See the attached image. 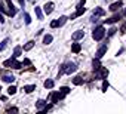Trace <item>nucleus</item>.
Here are the masks:
<instances>
[{"mask_svg":"<svg viewBox=\"0 0 126 114\" xmlns=\"http://www.w3.org/2000/svg\"><path fill=\"white\" fill-rule=\"evenodd\" d=\"M50 27H52V28H56V27H60V24H58V19H56V21H52V22H50Z\"/></svg>","mask_w":126,"mask_h":114,"instance_id":"nucleus-27","label":"nucleus"},{"mask_svg":"<svg viewBox=\"0 0 126 114\" xmlns=\"http://www.w3.org/2000/svg\"><path fill=\"white\" fill-rule=\"evenodd\" d=\"M6 3H7V7H9V13H11V15H15V13H16V9L13 7L12 2H11V0H6Z\"/></svg>","mask_w":126,"mask_h":114,"instance_id":"nucleus-6","label":"nucleus"},{"mask_svg":"<svg viewBox=\"0 0 126 114\" xmlns=\"http://www.w3.org/2000/svg\"><path fill=\"white\" fill-rule=\"evenodd\" d=\"M7 93H9V95H15L16 93V87L15 86H11L9 89H7Z\"/></svg>","mask_w":126,"mask_h":114,"instance_id":"nucleus-21","label":"nucleus"},{"mask_svg":"<svg viewBox=\"0 0 126 114\" xmlns=\"http://www.w3.org/2000/svg\"><path fill=\"white\" fill-rule=\"evenodd\" d=\"M83 36H85V31H76V33L73 34L71 37H73L74 40H79V39H82Z\"/></svg>","mask_w":126,"mask_h":114,"instance_id":"nucleus-7","label":"nucleus"},{"mask_svg":"<svg viewBox=\"0 0 126 114\" xmlns=\"http://www.w3.org/2000/svg\"><path fill=\"white\" fill-rule=\"evenodd\" d=\"M73 83H74V84H82V83H83V78H82V76L74 77V78H73Z\"/></svg>","mask_w":126,"mask_h":114,"instance_id":"nucleus-14","label":"nucleus"},{"mask_svg":"<svg viewBox=\"0 0 126 114\" xmlns=\"http://www.w3.org/2000/svg\"><path fill=\"white\" fill-rule=\"evenodd\" d=\"M36 107H37V108H43V107H45V101H42V99H40V101H37Z\"/></svg>","mask_w":126,"mask_h":114,"instance_id":"nucleus-24","label":"nucleus"},{"mask_svg":"<svg viewBox=\"0 0 126 114\" xmlns=\"http://www.w3.org/2000/svg\"><path fill=\"white\" fill-rule=\"evenodd\" d=\"M6 45H7V39H6V40H3L2 43H0V52H2V50L6 48Z\"/></svg>","mask_w":126,"mask_h":114,"instance_id":"nucleus-25","label":"nucleus"},{"mask_svg":"<svg viewBox=\"0 0 126 114\" xmlns=\"http://www.w3.org/2000/svg\"><path fill=\"white\" fill-rule=\"evenodd\" d=\"M34 89H36V86H34V84H30V86H24V90L27 92V93H31V92L34 90Z\"/></svg>","mask_w":126,"mask_h":114,"instance_id":"nucleus-12","label":"nucleus"},{"mask_svg":"<svg viewBox=\"0 0 126 114\" xmlns=\"http://www.w3.org/2000/svg\"><path fill=\"white\" fill-rule=\"evenodd\" d=\"M104 36H105V28L104 27H96L94 30V33H92V37H94V40H96V42L102 40Z\"/></svg>","mask_w":126,"mask_h":114,"instance_id":"nucleus-1","label":"nucleus"},{"mask_svg":"<svg viewBox=\"0 0 126 114\" xmlns=\"http://www.w3.org/2000/svg\"><path fill=\"white\" fill-rule=\"evenodd\" d=\"M101 15H104V11L101 9V7H96L94 11V16H101Z\"/></svg>","mask_w":126,"mask_h":114,"instance_id":"nucleus-15","label":"nucleus"},{"mask_svg":"<svg viewBox=\"0 0 126 114\" xmlns=\"http://www.w3.org/2000/svg\"><path fill=\"white\" fill-rule=\"evenodd\" d=\"M19 3H21V5H22V6H24V0H19Z\"/></svg>","mask_w":126,"mask_h":114,"instance_id":"nucleus-31","label":"nucleus"},{"mask_svg":"<svg viewBox=\"0 0 126 114\" xmlns=\"http://www.w3.org/2000/svg\"><path fill=\"white\" fill-rule=\"evenodd\" d=\"M99 70H101V73L98 74V77H99V78H105V77L108 76V70H107V68H99Z\"/></svg>","mask_w":126,"mask_h":114,"instance_id":"nucleus-8","label":"nucleus"},{"mask_svg":"<svg viewBox=\"0 0 126 114\" xmlns=\"http://www.w3.org/2000/svg\"><path fill=\"white\" fill-rule=\"evenodd\" d=\"M65 21H67V18H65V16H61V18L58 19V24H60V27H61V25H64V24H65Z\"/></svg>","mask_w":126,"mask_h":114,"instance_id":"nucleus-23","label":"nucleus"},{"mask_svg":"<svg viewBox=\"0 0 126 114\" xmlns=\"http://www.w3.org/2000/svg\"><path fill=\"white\" fill-rule=\"evenodd\" d=\"M107 89H108V82L104 78V83H102V92H107Z\"/></svg>","mask_w":126,"mask_h":114,"instance_id":"nucleus-26","label":"nucleus"},{"mask_svg":"<svg viewBox=\"0 0 126 114\" xmlns=\"http://www.w3.org/2000/svg\"><path fill=\"white\" fill-rule=\"evenodd\" d=\"M33 46H34V42H28V43H27V45H25V46H24V50H30V49H31Z\"/></svg>","mask_w":126,"mask_h":114,"instance_id":"nucleus-19","label":"nucleus"},{"mask_svg":"<svg viewBox=\"0 0 126 114\" xmlns=\"http://www.w3.org/2000/svg\"><path fill=\"white\" fill-rule=\"evenodd\" d=\"M99 68H101V65H99V61H98V58H96V59H94V70H96V71H98Z\"/></svg>","mask_w":126,"mask_h":114,"instance_id":"nucleus-20","label":"nucleus"},{"mask_svg":"<svg viewBox=\"0 0 126 114\" xmlns=\"http://www.w3.org/2000/svg\"><path fill=\"white\" fill-rule=\"evenodd\" d=\"M122 5H123V3L120 2V0H119V2H116V3H113V5L110 6V11H111V12H116V11H119L120 7H122Z\"/></svg>","mask_w":126,"mask_h":114,"instance_id":"nucleus-4","label":"nucleus"},{"mask_svg":"<svg viewBox=\"0 0 126 114\" xmlns=\"http://www.w3.org/2000/svg\"><path fill=\"white\" fill-rule=\"evenodd\" d=\"M116 31H117L116 28H110V31H108V36H113V34H114Z\"/></svg>","mask_w":126,"mask_h":114,"instance_id":"nucleus-29","label":"nucleus"},{"mask_svg":"<svg viewBox=\"0 0 126 114\" xmlns=\"http://www.w3.org/2000/svg\"><path fill=\"white\" fill-rule=\"evenodd\" d=\"M24 64H25V65H30V59H24V62H22V65H24Z\"/></svg>","mask_w":126,"mask_h":114,"instance_id":"nucleus-30","label":"nucleus"},{"mask_svg":"<svg viewBox=\"0 0 126 114\" xmlns=\"http://www.w3.org/2000/svg\"><path fill=\"white\" fill-rule=\"evenodd\" d=\"M105 52H107V45H104L102 48H99V49H98V52L95 54V58H98V59H99V58H102Z\"/></svg>","mask_w":126,"mask_h":114,"instance_id":"nucleus-3","label":"nucleus"},{"mask_svg":"<svg viewBox=\"0 0 126 114\" xmlns=\"http://www.w3.org/2000/svg\"><path fill=\"white\" fill-rule=\"evenodd\" d=\"M34 11H36V15H37V18H39V19H42V18H43V13H42L40 7H34Z\"/></svg>","mask_w":126,"mask_h":114,"instance_id":"nucleus-17","label":"nucleus"},{"mask_svg":"<svg viewBox=\"0 0 126 114\" xmlns=\"http://www.w3.org/2000/svg\"><path fill=\"white\" fill-rule=\"evenodd\" d=\"M24 16H25V24H30V22H31V19H30V15H28V13H25Z\"/></svg>","mask_w":126,"mask_h":114,"instance_id":"nucleus-28","label":"nucleus"},{"mask_svg":"<svg viewBox=\"0 0 126 114\" xmlns=\"http://www.w3.org/2000/svg\"><path fill=\"white\" fill-rule=\"evenodd\" d=\"M120 19V15H116V16H113V18H110V19H107L105 22L107 24H114V22H117V21H119Z\"/></svg>","mask_w":126,"mask_h":114,"instance_id":"nucleus-10","label":"nucleus"},{"mask_svg":"<svg viewBox=\"0 0 126 114\" xmlns=\"http://www.w3.org/2000/svg\"><path fill=\"white\" fill-rule=\"evenodd\" d=\"M3 80H5V82H7V83H12V82L15 80V77H13V76H11V74H6V76H3Z\"/></svg>","mask_w":126,"mask_h":114,"instance_id":"nucleus-11","label":"nucleus"},{"mask_svg":"<svg viewBox=\"0 0 126 114\" xmlns=\"http://www.w3.org/2000/svg\"><path fill=\"white\" fill-rule=\"evenodd\" d=\"M52 39H54V37L50 36V34H46V36L43 37V43H45V45H49V43L52 42Z\"/></svg>","mask_w":126,"mask_h":114,"instance_id":"nucleus-13","label":"nucleus"},{"mask_svg":"<svg viewBox=\"0 0 126 114\" xmlns=\"http://www.w3.org/2000/svg\"><path fill=\"white\" fill-rule=\"evenodd\" d=\"M21 55V48L18 46V48H15V50H13V58H18Z\"/></svg>","mask_w":126,"mask_h":114,"instance_id":"nucleus-16","label":"nucleus"},{"mask_svg":"<svg viewBox=\"0 0 126 114\" xmlns=\"http://www.w3.org/2000/svg\"><path fill=\"white\" fill-rule=\"evenodd\" d=\"M0 90H2V87H0Z\"/></svg>","mask_w":126,"mask_h":114,"instance_id":"nucleus-32","label":"nucleus"},{"mask_svg":"<svg viewBox=\"0 0 126 114\" xmlns=\"http://www.w3.org/2000/svg\"><path fill=\"white\" fill-rule=\"evenodd\" d=\"M76 70H77V67H76V64H73V62H70V64H67V65H65V73H67V74L74 73Z\"/></svg>","mask_w":126,"mask_h":114,"instance_id":"nucleus-2","label":"nucleus"},{"mask_svg":"<svg viewBox=\"0 0 126 114\" xmlns=\"http://www.w3.org/2000/svg\"><path fill=\"white\" fill-rule=\"evenodd\" d=\"M80 49H82V46H80V43H74V45L71 46V50L74 52V54H79V52H80Z\"/></svg>","mask_w":126,"mask_h":114,"instance_id":"nucleus-9","label":"nucleus"},{"mask_svg":"<svg viewBox=\"0 0 126 114\" xmlns=\"http://www.w3.org/2000/svg\"><path fill=\"white\" fill-rule=\"evenodd\" d=\"M52 11H54V3H52V2L46 3V5H45V13L49 15V13H52Z\"/></svg>","mask_w":126,"mask_h":114,"instance_id":"nucleus-5","label":"nucleus"},{"mask_svg":"<svg viewBox=\"0 0 126 114\" xmlns=\"http://www.w3.org/2000/svg\"><path fill=\"white\" fill-rule=\"evenodd\" d=\"M45 87H46V89L54 87V82H52V80H46V82H45Z\"/></svg>","mask_w":126,"mask_h":114,"instance_id":"nucleus-18","label":"nucleus"},{"mask_svg":"<svg viewBox=\"0 0 126 114\" xmlns=\"http://www.w3.org/2000/svg\"><path fill=\"white\" fill-rule=\"evenodd\" d=\"M61 93H64V95H67V93H68L70 92V87H67V86H64V87H61Z\"/></svg>","mask_w":126,"mask_h":114,"instance_id":"nucleus-22","label":"nucleus"}]
</instances>
